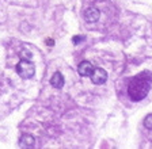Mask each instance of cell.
Returning a JSON list of instances; mask_svg holds the SVG:
<instances>
[{
  "label": "cell",
  "mask_w": 152,
  "mask_h": 149,
  "mask_svg": "<svg viewBox=\"0 0 152 149\" xmlns=\"http://www.w3.org/2000/svg\"><path fill=\"white\" fill-rule=\"evenodd\" d=\"M152 87V75L145 71L132 77L128 84V95L133 102H140L148 95Z\"/></svg>",
  "instance_id": "obj_1"
},
{
  "label": "cell",
  "mask_w": 152,
  "mask_h": 149,
  "mask_svg": "<svg viewBox=\"0 0 152 149\" xmlns=\"http://www.w3.org/2000/svg\"><path fill=\"white\" fill-rule=\"evenodd\" d=\"M16 72H18V75L22 77V79H31V77L34 76V72H35L34 64H33L30 60L22 58V61L16 65Z\"/></svg>",
  "instance_id": "obj_2"
},
{
  "label": "cell",
  "mask_w": 152,
  "mask_h": 149,
  "mask_svg": "<svg viewBox=\"0 0 152 149\" xmlns=\"http://www.w3.org/2000/svg\"><path fill=\"white\" fill-rule=\"evenodd\" d=\"M90 77H91V81L94 84H103L107 80V72L104 69H102V68H96V69L92 71Z\"/></svg>",
  "instance_id": "obj_3"
},
{
  "label": "cell",
  "mask_w": 152,
  "mask_h": 149,
  "mask_svg": "<svg viewBox=\"0 0 152 149\" xmlns=\"http://www.w3.org/2000/svg\"><path fill=\"white\" fill-rule=\"evenodd\" d=\"M99 15H101V12H99V10L95 8V7H90V8H87V10L84 11V19L88 23L96 22V20L99 19Z\"/></svg>",
  "instance_id": "obj_4"
},
{
  "label": "cell",
  "mask_w": 152,
  "mask_h": 149,
  "mask_svg": "<svg viewBox=\"0 0 152 149\" xmlns=\"http://www.w3.org/2000/svg\"><path fill=\"white\" fill-rule=\"evenodd\" d=\"M94 71V67H92V64L90 61H83V63L79 64V67H77V72L82 77H87L90 76Z\"/></svg>",
  "instance_id": "obj_5"
},
{
  "label": "cell",
  "mask_w": 152,
  "mask_h": 149,
  "mask_svg": "<svg viewBox=\"0 0 152 149\" xmlns=\"http://www.w3.org/2000/svg\"><path fill=\"white\" fill-rule=\"evenodd\" d=\"M50 84L54 87V88H63V86H64V77H63V75H61L60 72H54V75L52 76V79H50Z\"/></svg>",
  "instance_id": "obj_6"
},
{
  "label": "cell",
  "mask_w": 152,
  "mask_h": 149,
  "mask_svg": "<svg viewBox=\"0 0 152 149\" xmlns=\"http://www.w3.org/2000/svg\"><path fill=\"white\" fill-rule=\"evenodd\" d=\"M35 144V140L33 136H28V134H25V136L20 137L19 140V145L23 146V148H33Z\"/></svg>",
  "instance_id": "obj_7"
},
{
  "label": "cell",
  "mask_w": 152,
  "mask_h": 149,
  "mask_svg": "<svg viewBox=\"0 0 152 149\" xmlns=\"http://www.w3.org/2000/svg\"><path fill=\"white\" fill-rule=\"evenodd\" d=\"M144 126H145L147 129H152V114L145 117V119H144Z\"/></svg>",
  "instance_id": "obj_8"
},
{
  "label": "cell",
  "mask_w": 152,
  "mask_h": 149,
  "mask_svg": "<svg viewBox=\"0 0 152 149\" xmlns=\"http://www.w3.org/2000/svg\"><path fill=\"white\" fill-rule=\"evenodd\" d=\"M20 57L25 60H30V53L28 52H20Z\"/></svg>",
  "instance_id": "obj_9"
},
{
  "label": "cell",
  "mask_w": 152,
  "mask_h": 149,
  "mask_svg": "<svg viewBox=\"0 0 152 149\" xmlns=\"http://www.w3.org/2000/svg\"><path fill=\"white\" fill-rule=\"evenodd\" d=\"M82 39H83L82 35H77V37H73V38H72V42H73V44H79Z\"/></svg>",
  "instance_id": "obj_10"
},
{
  "label": "cell",
  "mask_w": 152,
  "mask_h": 149,
  "mask_svg": "<svg viewBox=\"0 0 152 149\" xmlns=\"http://www.w3.org/2000/svg\"><path fill=\"white\" fill-rule=\"evenodd\" d=\"M46 44L49 45V46H50V45H53V41H52V39L49 38V39H48V41H46Z\"/></svg>",
  "instance_id": "obj_11"
}]
</instances>
